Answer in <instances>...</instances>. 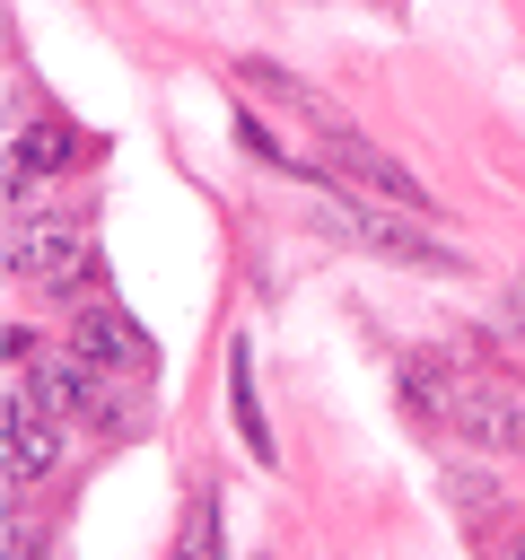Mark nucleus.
<instances>
[{
  "instance_id": "obj_10",
  "label": "nucleus",
  "mask_w": 525,
  "mask_h": 560,
  "mask_svg": "<svg viewBox=\"0 0 525 560\" xmlns=\"http://www.w3.org/2000/svg\"><path fill=\"white\" fill-rule=\"evenodd\" d=\"M9 560H35V525L26 516H9Z\"/></svg>"
},
{
  "instance_id": "obj_7",
  "label": "nucleus",
  "mask_w": 525,
  "mask_h": 560,
  "mask_svg": "<svg viewBox=\"0 0 525 560\" xmlns=\"http://www.w3.org/2000/svg\"><path fill=\"white\" fill-rule=\"evenodd\" d=\"M70 158H88V140H79L70 122H52V114H44V122H26V131H18V149H9V166H26V175H52V166H70Z\"/></svg>"
},
{
  "instance_id": "obj_1",
  "label": "nucleus",
  "mask_w": 525,
  "mask_h": 560,
  "mask_svg": "<svg viewBox=\"0 0 525 560\" xmlns=\"http://www.w3.org/2000/svg\"><path fill=\"white\" fill-rule=\"evenodd\" d=\"M315 228H324V236H350V245H368V254H385V262L464 271V254H455V245H438L411 210H368L359 192H324V201H315Z\"/></svg>"
},
{
  "instance_id": "obj_12",
  "label": "nucleus",
  "mask_w": 525,
  "mask_h": 560,
  "mask_svg": "<svg viewBox=\"0 0 525 560\" xmlns=\"http://www.w3.org/2000/svg\"><path fill=\"white\" fill-rule=\"evenodd\" d=\"M516 324H525V289H516Z\"/></svg>"
},
{
  "instance_id": "obj_13",
  "label": "nucleus",
  "mask_w": 525,
  "mask_h": 560,
  "mask_svg": "<svg viewBox=\"0 0 525 560\" xmlns=\"http://www.w3.org/2000/svg\"><path fill=\"white\" fill-rule=\"evenodd\" d=\"M516 446H525V429H516Z\"/></svg>"
},
{
  "instance_id": "obj_2",
  "label": "nucleus",
  "mask_w": 525,
  "mask_h": 560,
  "mask_svg": "<svg viewBox=\"0 0 525 560\" xmlns=\"http://www.w3.org/2000/svg\"><path fill=\"white\" fill-rule=\"evenodd\" d=\"M9 271L26 289H88L96 280V228L79 210H52V219H18L9 236Z\"/></svg>"
},
{
  "instance_id": "obj_9",
  "label": "nucleus",
  "mask_w": 525,
  "mask_h": 560,
  "mask_svg": "<svg viewBox=\"0 0 525 560\" xmlns=\"http://www.w3.org/2000/svg\"><path fill=\"white\" fill-rule=\"evenodd\" d=\"M446 499H455L464 516H490V508H499V481H490V472H446Z\"/></svg>"
},
{
  "instance_id": "obj_5",
  "label": "nucleus",
  "mask_w": 525,
  "mask_h": 560,
  "mask_svg": "<svg viewBox=\"0 0 525 560\" xmlns=\"http://www.w3.org/2000/svg\"><path fill=\"white\" fill-rule=\"evenodd\" d=\"M324 158H332V166H341L350 184H368L376 201H394V210H411V219L429 210V192H420V175H411L402 158H385L376 140H359V131H324Z\"/></svg>"
},
{
  "instance_id": "obj_11",
  "label": "nucleus",
  "mask_w": 525,
  "mask_h": 560,
  "mask_svg": "<svg viewBox=\"0 0 525 560\" xmlns=\"http://www.w3.org/2000/svg\"><path fill=\"white\" fill-rule=\"evenodd\" d=\"M499 560H525V534H499Z\"/></svg>"
},
{
  "instance_id": "obj_4",
  "label": "nucleus",
  "mask_w": 525,
  "mask_h": 560,
  "mask_svg": "<svg viewBox=\"0 0 525 560\" xmlns=\"http://www.w3.org/2000/svg\"><path fill=\"white\" fill-rule=\"evenodd\" d=\"M9 490H35L52 464H61V429H52V411L35 402V385H26V368H18V385H9Z\"/></svg>"
},
{
  "instance_id": "obj_3",
  "label": "nucleus",
  "mask_w": 525,
  "mask_h": 560,
  "mask_svg": "<svg viewBox=\"0 0 525 560\" xmlns=\"http://www.w3.org/2000/svg\"><path fill=\"white\" fill-rule=\"evenodd\" d=\"M26 368V385H35V402L52 411V420H88V429H122V402L96 385V368L79 359V350H52V359H18Z\"/></svg>"
},
{
  "instance_id": "obj_6",
  "label": "nucleus",
  "mask_w": 525,
  "mask_h": 560,
  "mask_svg": "<svg viewBox=\"0 0 525 560\" xmlns=\"http://www.w3.org/2000/svg\"><path fill=\"white\" fill-rule=\"evenodd\" d=\"M70 350H79L88 368H105V376H149V332H140L122 306H88L79 332H70Z\"/></svg>"
},
{
  "instance_id": "obj_8",
  "label": "nucleus",
  "mask_w": 525,
  "mask_h": 560,
  "mask_svg": "<svg viewBox=\"0 0 525 560\" xmlns=\"http://www.w3.org/2000/svg\"><path fill=\"white\" fill-rule=\"evenodd\" d=\"M228 402H236V438L271 464V420H262V402H254V341L228 350Z\"/></svg>"
}]
</instances>
